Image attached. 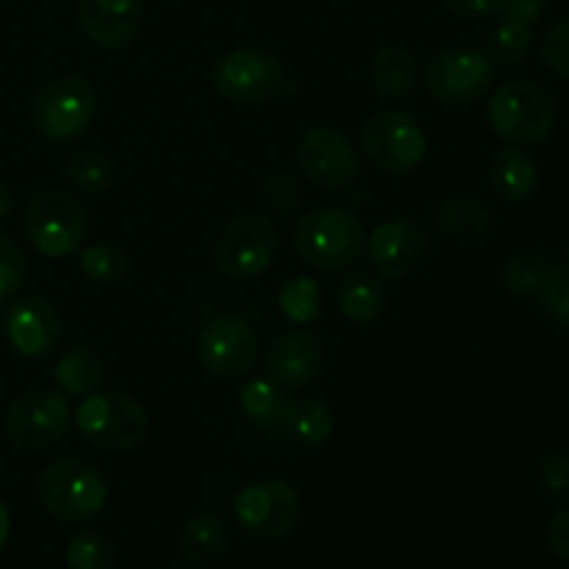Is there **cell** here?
I'll list each match as a JSON object with an SVG mask.
<instances>
[{
	"label": "cell",
	"mask_w": 569,
	"mask_h": 569,
	"mask_svg": "<svg viewBox=\"0 0 569 569\" xmlns=\"http://www.w3.org/2000/svg\"><path fill=\"white\" fill-rule=\"evenodd\" d=\"M367 231L353 211L333 203H320L306 211L295 228V250L309 267L339 272L365 256Z\"/></svg>",
	"instance_id": "6da1fadb"
},
{
	"label": "cell",
	"mask_w": 569,
	"mask_h": 569,
	"mask_svg": "<svg viewBox=\"0 0 569 569\" xmlns=\"http://www.w3.org/2000/svg\"><path fill=\"white\" fill-rule=\"evenodd\" d=\"M487 122L503 142L528 148L545 142L556 131L559 106L542 83L531 78H509L489 98Z\"/></svg>",
	"instance_id": "7a4b0ae2"
},
{
	"label": "cell",
	"mask_w": 569,
	"mask_h": 569,
	"mask_svg": "<svg viewBox=\"0 0 569 569\" xmlns=\"http://www.w3.org/2000/svg\"><path fill=\"white\" fill-rule=\"evenodd\" d=\"M37 500L53 520L89 522L98 517L109 503V481L103 470L92 461L76 459H56L39 472L37 478Z\"/></svg>",
	"instance_id": "3957f363"
},
{
	"label": "cell",
	"mask_w": 569,
	"mask_h": 569,
	"mask_svg": "<svg viewBox=\"0 0 569 569\" xmlns=\"http://www.w3.org/2000/svg\"><path fill=\"white\" fill-rule=\"evenodd\" d=\"M76 426L89 448L117 456L139 448L150 433V417L137 398L117 389L87 395L76 411Z\"/></svg>",
	"instance_id": "277c9868"
},
{
	"label": "cell",
	"mask_w": 569,
	"mask_h": 569,
	"mask_svg": "<svg viewBox=\"0 0 569 569\" xmlns=\"http://www.w3.org/2000/svg\"><path fill=\"white\" fill-rule=\"evenodd\" d=\"M87 209L64 187H39L26 206V233L39 256L61 261L78 253L87 239Z\"/></svg>",
	"instance_id": "5b68a950"
},
{
	"label": "cell",
	"mask_w": 569,
	"mask_h": 569,
	"mask_svg": "<svg viewBox=\"0 0 569 569\" xmlns=\"http://www.w3.org/2000/svg\"><path fill=\"white\" fill-rule=\"evenodd\" d=\"M98 106V89L89 78L56 76L33 94L31 122L50 142H70L89 131Z\"/></svg>",
	"instance_id": "8992f818"
},
{
	"label": "cell",
	"mask_w": 569,
	"mask_h": 569,
	"mask_svg": "<svg viewBox=\"0 0 569 569\" xmlns=\"http://www.w3.org/2000/svg\"><path fill=\"white\" fill-rule=\"evenodd\" d=\"M211 87L233 106H264L289 92V72L261 48H237L211 67Z\"/></svg>",
	"instance_id": "52a82bcc"
},
{
	"label": "cell",
	"mask_w": 569,
	"mask_h": 569,
	"mask_svg": "<svg viewBox=\"0 0 569 569\" xmlns=\"http://www.w3.org/2000/svg\"><path fill=\"white\" fill-rule=\"evenodd\" d=\"M231 509L244 537L256 542H278L298 528L303 517V498L292 483L264 478L239 489Z\"/></svg>",
	"instance_id": "ba28073f"
},
{
	"label": "cell",
	"mask_w": 569,
	"mask_h": 569,
	"mask_svg": "<svg viewBox=\"0 0 569 569\" xmlns=\"http://www.w3.org/2000/svg\"><path fill=\"white\" fill-rule=\"evenodd\" d=\"M278 244H281V233L276 222L259 211H244L217 233L211 259L222 276L233 281H248L270 270L278 256Z\"/></svg>",
	"instance_id": "9c48e42d"
},
{
	"label": "cell",
	"mask_w": 569,
	"mask_h": 569,
	"mask_svg": "<svg viewBox=\"0 0 569 569\" xmlns=\"http://www.w3.org/2000/svg\"><path fill=\"white\" fill-rule=\"evenodd\" d=\"M359 142L367 161L387 176L417 170L428 150V137L420 122L398 109L372 111L361 126Z\"/></svg>",
	"instance_id": "30bf717a"
},
{
	"label": "cell",
	"mask_w": 569,
	"mask_h": 569,
	"mask_svg": "<svg viewBox=\"0 0 569 569\" xmlns=\"http://www.w3.org/2000/svg\"><path fill=\"white\" fill-rule=\"evenodd\" d=\"M495 64L478 48H442L426 61L422 83L437 103L465 109L489 92Z\"/></svg>",
	"instance_id": "8fae6325"
},
{
	"label": "cell",
	"mask_w": 569,
	"mask_h": 569,
	"mask_svg": "<svg viewBox=\"0 0 569 569\" xmlns=\"http://www.w3.org/2000/svg\"><path fill=\"white\" fill-rule=\"evenodd\" d=\"M67 428H70V403L53 389H28L17 395L6 409V439L26 453L53 448Z\"/></svg>",
	"instance_id": "7c38bea8"
},
{
	"label": "cell",
	"mask_w": 569,
	"mask_h": 569,
	"mask_svg": "<svg viewBox=\"0 0 569 569\" xmlns=\"http://www.w3.org/2000/svg\"><path fill=\"white\" fill-rule=\"evenodd\" d=\"M298 167L311 187L322 192L348 189L359 176L353 142L333 126H315L300 137Z\"/></svg>",
	"instance_id": "4fadbf2b"
},
{
	"label": "cell",
	"mask_w": 569,
	"mask_h": 569,
	"mask_svg": "<svg viewBox=\"0 0 569 569\" xmlns=\"http://www.w3.org/2000/svg\"><path fill=\"white\" fill-rule=\"evenodd\" d=\"M259 337L239 317H217L200 331L198 359L209 376L233 381L248 376L259 361Z\"/></svg>",
	"instance_id": "5bb4252c"
},
{
	"label": "cell",
	"mask_w": 569,
	"mask_h": 569,
	"mask_svg": "<svg viewBox=\"0 0 569 569\" xmlns=\"http://www.w3.org/2000/svg\"><path fill=\"white\" fill-rule=\"evenodd\" d=\"M428 233L411 220H387L367 233L365 253L387 281L411 276L428 259Z\"/></svg>",
	"instance_id": "9a60e30c"
},
{
	"label": "cell",
	"mask_w": 569,
	"mask_h": 569,
	"mask_svg": "<svg viewBox=\"0 0 569 569\" xmlns=\"http://www.w3.org/2000/svg\"><path fill=\"white\" fill-rule=\"evenodd\" d=\"M6 339L11 348L26 359H44L53 353L61 342V317L56 306L48 298H31L17 300L9 306L3 317Z\"/></svg>",
	"instance_id": "2e32d148"
},
{
	"label": "cell",
	"mask_w": 569,
	"mask_h": 569,
	"mask_svg": "<svg viewBox=\"0 0 569 569\" xmlns=\"http://www.w3.org/2000/svg\"><path fill=\"white\" fill-rule=\"evenodd\" d=\"M78 26L100 50H126L142 31V0H76Z\"/></svg>",
	"instance_id": "e0dca14e"
},
{
	"label": "cell",
	"mask_w": 569,
	"mask_h": 569,
	"mask_svg": "<svg viewBox=\"0 0 569 569\" xmlns=\"http://www.w3.org/2000/svg\"><path fill=\"white\" fill-rule=\"evenodd\" d=\"M326 367V339L311 328H289L267 350V370L281 387L298 389L315 381Z\"/></svg>",
	"instance_id": "ac0fdd59"
},
{
	"label": "cell",
	"mask_w": 569,
	"mask_h": 569,
	"mask_svg": "<svg viewBox=\"0 0 569 569\" xmlns=\"http://www.w3.org/2000/svg\"><path fill=\"white\" fill-rule=\"evenodd\" d=\"M433 222H437L439 233L453 242L478 244L492 237L498 214L487 200L472 198V194H456L433 209Z\"/></svg>",
	"instance_id": "d6986e66"
},
{
	"label": "cell",
	"mask_w": 569,
	"mask_h": 569,
	"mask_svg": "<svg viewBox=\"0 0 569 569\" xmlns=\"http://www.w3.org/2000/svg\"><path fill=\"white\" fill-rule=\"evenodd\" d=\"M278 431H281L289 442L300 445V448H320V445H326L333 433L331 406L322 403L320 398H311V395L289 398Z\"/></svg>",
	"instance_id": "ffe728a7"
},
{
	"label": "cell",
	"mask_w": 569,
	"mask_h": 569,
	"mask_svg": "<svg viewBox=\"0 0 569 569\" xmlns=\"http://www.w3.org/2000/svg\"><path fill=\"white\" fill-rule=\"evenodd\" d=\"M489 181L500 198L509 203H522L537 192L539 167L528 150L509 144L495 153L492 164H489Z\"/></svg>",
	"instance_id": "44dd1931"
},
{
	"label": "cell",
	"mask_w": 569,
	"mask_h": 569,
	"mask_svg": "<svg viewBox=\"0 0 569 569\" xmlns=\"http://www.w3.org/2000/svg\"><path fill=\"white\" fill-rule=\"evenodd\" d=\"M228 548V528L226 520L214 511H198L183 526L181 539H178V553L183 561L194 567L211 565L220 559Z\"/></svg>",
	"instance_id": "7402d4cb"
},
{
	"label": "cell",
	"mask_w": 569,
	"mask_h": 569,
	"mask_svg": "<svg viewBox=\"0 0 569 569\" xmlns=\"http://www.w3.org/2000/svg\"><path fill=\"white\" fill-rule=\"evenodd\" d=\"M106 378V361L92 345H76L53 365V381L61 392L87 398L98 392Z\"/></svg>",
	"instance_id": "603a6c76"
},
{
	"label": "cell",
	"mask_w": 569,
	"mask_h": 569,
	"mask_svg": "<svg viewBox=\"0 0 569 569\" xmlns=\"http://www.w3.org/2000/svg\"><path fill=\"white\" fill-rule=\"evenodd\" d=\"M370 81L381 98H409L417 89V61L403 44H387L376 53L370 64Z\"/></svg>",
	"instance_id": "cb8c5ba5"
},
{
	"label": "cell",
	"mask_w": 569,
	"mask_h": 569,
	"mask_svg": "<svg viewBox=\"0 0 569 569\" xmlns=\"http://www.w3.org/2000/svg\"><path fill=\"white\" fill-rule=\"evenodd\" d=\"M339 311L356 326H370L387 309V289L370 272H350L337 287Z\"/></svg>",
	"instance_id": "d4e9b609"
},
{
	"label": "cell",
	"mask_w": 569,
	"mask_h": 569,
	"mask_svg": "<svg viewBox=\"0 0 569 569\" xmlns=\"http://www.w3.org/2000/svg\"><path fill=\"white\" fill-rule=\"evenodd\" d=\"M553 272L556 264L550 261V256L539 253V250H517L506 259L500 281H503L506 292L515 295V298L537 300Z\"/></svg>",
	"instance_id": "484cf974"
},
{
	"label": "cell",
	"mask_w": 569,
	"mask_h": 569,
	"mask_svg": "<svg viewBox=\"0 0 569 569\" xmlns=\"http://www.w3.org/2000/svg\"><path fill=\"white\" fill-rule=\"evenodd\" d=\"M64 176L78 194L87 198H100L114 187V161L106 150L98 148H78L64 159Z\"/></svg>",
	"instance_id": "4316f807"
},
{
	"label": "cell",
	"mask_w": 569,
	"mask_h": 569,
	"mask_svg": "<svg viewBox=\"0 0 569 569\" xmlns=\"http://www.w3.org/2000/svg\"><path fill=\"white\" fill-rule=\"evenodd\" d=\"M289 398L283 395L281 383H272V381H248L242 389H239V398L237 406L242 411L244 420L250 426H259L267 428V431H278L283 420V411H287Z\"/></svg>",
	"instance_id": "83f0119b"
},
{
	"label": "cell",
	"mask_w": 569,
	"mask_h": 569,
	"mask_svg": "<svg viewBox=\"0 0 569 569\" xmlns=\"http://www.w3.org/2000/svg\"><path fill=\"white\" fill-rule=\"evenodd\" d=\"M533 42V26L531 22H522L517 17L503 14V20L492 28V33L487 37L483 44V53L492 61L495 67H520L522 61L531 53Z\"/></svg>",
	"instance_id": "f1b7e54d"
},
{
	"label": "cell",
	"mask_w": 569,
	"mask_h": 569,
	"mask_svg": "<svg viewBox=\"0 0 569 569\" xmlns=\"http://www.w3.org/2000/svg\"><path fill=\"white\" fill-rule=\"evenodd\" d=\"M322 287L315 278H292L278 292V309L295 326H309L322 311Z\"/></svg>",
	"instance_id": "f546056e"
},
{
	"label": "cell",
	"mask_w": 569,
	"mask_h": 569,
	"mask_svg": "<svg viewBox=\"0 0 569 569\" xmlns=\"http://www.w3.org/2000/svg\"><path fill=\"white\" fill-rule=\"evenodd\" d=\"M81 272L98 287H114L126 278L128 256L114 242H94L81 250Z\"/></svg>",
	"instance_id": "4dcf8cb0"
},
{
	"label": "cell",
	"mask_w": 569,
	"mask_h": 569,
	"mask_svg": "<svg viewBox=\"0 0 569 569\" xmlns=\"http://www.w3.org/2000/svg\"><path fill=\"white\" fill-rule=\"evenodd\" d=\"M70 569H114L117 550L111 539L98 531H78L64 550Z\"/></svg>",
	"instance_id": "1f68e13d"
},
{
	"label": "cell",
	"mask_w": 569,
	"mask_h": 569,
	"mask_svg": "<svg viewBox=\"0 0 569 569\" xmlns=\"http://www.w3.org/2000/svg\"><path fill=\"white\" fill-rule=\"evenodd\" d=\"M261 198H264L267 209L281 217H289L298 209L300 200H303V181L289 170H272L261 181Z\"/></svg>",
	"instance_id": "d6a6232c"
},
{
	"label": "cell",
	"mask_w": 569,
	"mask_h": 569,
	"mask_svg": "<svg viewBox=\"0 0 569 569\" xmlns=\"http://www.w3.org/2000/svg\"><path fill=\"white\" fill-rule=\"evenodd\" d=\"M28 278V259L26 250L11 237L0 233V303L14 298Z\"/></svg>",
	"instance_id": "836d02e7"
},
{
	"label": "cell",
	"mask_w": 569,
	"mask_h": 569,
	"mask_svg": "<svg viewBox=\"0 0 569 569\" xmlns=\"http://www.w3.org/2000/svg\"><path fill=\"white\" fill-rule=\"evenodd\" d=\"M539 309L556 326L569 328V270L567 267H556V272L550 276L548 287L539 295Z\"/></svg>",
	"instance_id": "e575fe53"
},
{
	"label": "cell",
	"mask_w": 569,
	"mask_h": 569,
	"mask_svg": "<svg viewBox=\"0 0 569 569\" xmlns=\"http://www.w3.org/2000/svg\"><path fill=\"white\" fill-rule=\"evenodd\" d=\"M539 56L553 76L569 78V17L553 22L539 42Z\"/></svg>",
	"instance_id": "d590c367"
},
{
	"label": "cell",
	"mask_w": 569,
	"mask_h": 569,
	"mask_svg": "<svg viewBox=\"0 0 569 569\" xmlns=\"http://www.w3.org/2000/svg\"><path fill=\"white\" fill-rule=\"evenodd\" d=\"M537 481L548 498L561 500L569 495V450H550L539 461Z\"/></svg>",
	"instance_id": "8d00e7d4"
},
{
	"label": "cell",
	"mask_w": 569,
	"mask_h": 569,
	"mask_svg": "<svg viewBox=\"0 0 569 569\" xmlns=\"http://www.w3.org/2000/svg\"><path fill=\"white\" fill-rule=\"evenodd\" d=\"M459 20L465 22H483L492 20L503 11L506 0H442Z\"/></svg>",
	"instance_id": "74e56055"
},
{
	"label": "cell",
	"mask_w": 569,
	"mask_h": 569,
	"mask_svg": "<svg viewBox=\"0 0 569 569\" xmlns=\"http://www.w3.org/2000/svg\"><path fill=\"white\" fill-rule=\"evenodd\" d=\"M545 542H548L550 553L569 567V506L550 517L548 528H545Z\"/></svg>",
	"instance_id": "f35d334b"
},
{
	"label": "cell",
	"mask_w": 569,
	"mask_h": 569,
	"mask_svg": "<svg viewBox=\"0 0 569 569\" xmlns=\"http://www.w3.org/2000/svg\"><path fill=\"white\" fill-rule=\"evenodd\" d=\"M500 14L517 17V20L531 22L533 26V22L545 14V0H506V6Z\"/></svg>",
	"instance_id": "ab89813d"
},
{
	"label": "cell",
	"mask_w": 569,
	"mask_h": 569,
	"mask_svg": "<svg viewBox=\"0 0 569 569\" xmlns=\"http://www.w3.org/2000/svg\"><path fill=\"white\" fill-rule=\"evenodd\" d=\"M9 537H11V511L9 506L0 500V553H3V548L9 545Z\"/></svg>",
	"instance_id": "60d3db41"
},
{
	"label": "cell",
	"mask_w": 569,
	"mask_h": 569,
	"mask_svg": "<svg viewBox=\"0 0 569 569\" xmlns=\"http://www.w3.org/2000/svg\"><path fill=\"white\" fill-rule=\"evenodd\" d=\"M11 206H14V198H11L9 183H6L3 178H0V222H3L6 217L11 214Z\"/></svg>",
	"instance_id": "b9f144b4"
},
{
	"label": "cell",
	"mask_w": 569,
	"mask_h": 569,
	"mask_svg": "<svg viewBox=\"0 0 569 569\" xmlns=\"http://www.w3.org/2000/svg\"><path fill=\"white\" fill-rule=\"evenodd\" d=\"M561 267H567V270H569V244H567V250H565V261H561Z\"/></svg>",
	"instance_id": "7bdbcfd3"
},
{
	"label": "cell",
	"mask_w": 569,
	"mask_h": 569,
	"mask_svg": "<svg viewBox=\"0 0 569 569\" xmlns=\"http://www.w3.org/2000/svg\"><path fill=\"white\" fill-rule=\"evenodd\" d=\"M167 569H176V567H167Z\"/></svg>",
	"instance_id": "ee69618b"
}]
</instances>
